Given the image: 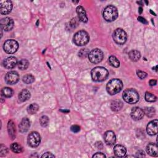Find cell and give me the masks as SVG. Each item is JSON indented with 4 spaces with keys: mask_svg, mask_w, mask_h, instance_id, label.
I'll return each instance as SVG.
<instances>
[{
    "mask_svg": "<svg viewBox=\"0 0 158 158\" xmlns=\"http://www.w3.org/2000/svg\"><path fill=\"white\" fill-rule=\"evenodd\" d=\"M145 153H144V151H142V150H140L137 153V157H145Z\"/></svg>",
    "mask_w": 158,
    "mask_h": 158,
    "instance_id": "obj_41",
    "label": "cell"
},
{
    "mask_svg": "<svg viewBox=\"0 0 158 158\" xmlns=\"http://www.w3.org/2000/svg\"><path fill=\"white\" fill-rule=\"evenodd\" d=\"M17 64V59L14 56H10L5 59L3 61V65L5 68L8 69H12Z\"/></svg>",
    "mask_w": 158,
    "mask_h": 158,
    "instance_id": "obj_16",
    "label": "cell"
},
{
    "mask_svg": "<svg viewBox=\"0 0 158 158\" xmlns=\"http://www.w3.org/2000/svg\"><path fill=\"white\" fill-rule=\"evenodd\" d=\"M38 109H39V106L37 104L32 103L27 107V112L30 114H35L38 111Z\"/></svg>",
    "mask_w": 158,
    "mask_h": 158,
    "instance_id": "obj_28",
    "label": "cell"
},
{
    "mask_svg": "<svg viewBox=\"0 0 158 158\" xmlns=\"http://www.w3.org/2000/svg\"><path fill=\"white\" fill-rule=\"evenodd\" d=\"M144 112L141 108L139 107H134L131 111L130 116L134 121H140L144 116Z\"/></svg>",
    "mask_w": 158,
    "mask_h": 158,
    "instance_id": "obj_14",
    "label": "cell"
},
{
    "mask_svg": "<svg viewBox=\"0 0 158 158\" xmlns=\"http://www.w3.org/2000/svg\"><path fill=\"white\" fill-rule=\"evenodd\" d=\"M137 74L138 77L140 79H144L147 77V74L145 72L141 71H137Z\"/></svg>",
    "mask_w": 158,
    "mask_h": 158,
    "instance_id": "obj_35",
    "label": "cell"
},
{
    "mask_svg": "<svg viewBox=\"0 0 158 158\" xmlns=\"http://www.w3.org/2000/svg\"><path fill=\"white\" fill-rule=\"evenodd\" d=\"M49 122H50V119H49L48 117L47 116H43L40 119V125L43 127L48 126Z\"/></svg>",
    "mask_w": 158,
    "mask_h": 158,
    "instance_id": "obj_33",
    "label": "cell"
},
{
    "mask_svg": "<svg viewBox=\"0 0 158 158\" xmlns=\"http://www.w3.org/2000/svg\"><path fill=\"white\" fill-rule=\"evenodd\" d=\"M109 62L111 64V65H112L114 67H119L120 66L119 61L118 60V59L116 57H115L114 56H111L109 57Z\"/></svg>",
    "mask_w": 158,
    "mask_h": 158,
    "instance_id": "obj_30",
    "label": "cell"
},
{
    "mask_svg": "<svg viewBox=\"0 0 158 158\" xmlns=\"http://www.w3.org/2000/svg\"><path fill=\"white\" fill-rule=\"evenodd\" d=\"M142 11H143V9H142V7H140V8H139V12H140V14H142Z\"/></svg>",
    "mask_w": 158,
    "mask_h": 158,
    "instance_id": "obj_44",
    "label": "cell"
},
{
    "mask_svg": "<svg viewBox=\"0 0 158 158\" xmlns=\"http://www.w3.org/2000/svg\"><path fill=\"white\" fill-rule=\"evenodd\" d=\"M22 80L26 84H30L35 81V77L31 74H27L23 77Z\"/></svg>",
    "mask_w": 158,
    "mask_h": 158,
    "instance_id": "obj_31",
    "label": "cell"
},
{
    "mask_svg": "<svg viewBox=\"0 0 158 158\" xmlns=\"http://www.w3.org/2000/svg\"><path fill=\"white\" fill-rule=\"evenodd\" d=\"M157 124L158 121L157 119L153 120L151 121L147 125L146 127V131L147 133L151 135V136H153V135H156L157 133Z\"/></svg>",
    "mask_w": 158,
    "mask_h": 158,
    "instance_id": "obj_15",
    "label": "cell"
},
{
    "mask_svg": "<svg viewBox=\"0 0 158 158\" xmlns=\"http://www.w3.org/2000/svg\"><path fill=\"white\" fill-rule=\"evenodd\" d=\"M123 107V103L120 100L113 101L111 103V108L113 111H119Z\"/></svg>",
    "mask_w": 158,
    "mask_h": 158,
    "instance_id": "obj_24",
    "label": "cell"
},
{
    "mask_svg": "<svg viewBox=\"0 0 158 158\" xmlns=\"http://www.w3.org/2000/svg\"><path fill=\"white\" fill-rule=\"evenodd\" d=\"M138 20H139L140 22H142V23H143V24H146L148 23V22L146 20V19H144V18L142 17H139L138 18Z\"/></svg>",
    "mask_w": 158,
    "mask_h": 158,
    "instance_id": "obj_42",
    "label": "cell"
},
{
    "mask_svg": "<svg viewBox=\"0 0 158 158\" xmlns=\"http://www.w3.org/2000/svg\"><path fill=\"white\" fill-rule=\"evenodd\" d=\"M104 57V54L103 51L98 49L96 48L90 51L88 54L89 61L93 64H98L102 61Z\"/></svg>",
    "mask_w": 158,
    "mask_h": 158,
    "instance_id": "obj_7",
    "label": "cell"
},
{
    "mask_svg": "<svg viewBox=\"0 0 158 158\" xmlns=\"http://www.w3.org/2000/svg\"><path fill=\"white\" fill-rule=\"evenodd\" d=\"M19 80V75L16 71H10L5 76V81L8 85H14Z\"/></svg>",
    "mask_w": 158,
    "mask_h": 158,
    "instance_id": "obj_12",
    "label": "cell"
},
{
    "mask_svg": "<svg viewBox=\"0 0 158 158\" xmlns=\"http://www.w3.org/2000/svg\"><path fill=\"white\" fill-rule=\"evenodd\" d=\"M31 95H30V93L27 90H23L20 92V93L19 94V100L20 102H25L26 101H27L29 99H30Z\"/></svg>",
    "mask_w": 158,
    "mask_h": 158,
    "instance_id": "obj_21",
    "label": "cell"
},
{
    "mask_svg": "<svg viewBox=\"0 0 158 158\" xmlns=\"http://www.w3.org/2000/svg\"><path fill=\"white\" fill-rule=\"evenodd\" d=\"M156 83H157V81L156 80H151L150 81H149V85H150V86H154V85H156Z\"/></svg>",
    "mask_w": 158,
    "mask_h": 158,
    "instance_id": "obj_43",
    "label": "cell"
},
{
    "mask_svg": "<svg viewBox=\"0 0 158 158\" xmlns=\"http://www.w3.org/2000/svg\"><path fill=\"white\" fill-rule=\"evenodd\" d=\"M30 126V121L29 120L28 118H25L22 119L19 125V131L21 133H26L27 132Z\"/></svg>",
    "mask_w": 158,
    "mask_h": 158,
    "instance_id": "obj_17",
    "label": "cell"
},
{
    "mask_svg": "<svg viewBox=\"0 0 158 158\" xmlns=\"http://www.w3.org/2000/svg\"><path fill=\"white\" fill-rule=\"evenodd\" d=\"M89 53V50L86 48L81 49V50L79 52V56H80L81 58H85L87 56H88Z\"/></svg>",
    "mask_w": 158,
    "mask_h": 158,
    "instance_id": "obj_34",
    "label": "cell"
},
{
    "mask_svg": "<svg viewBox=\"0 0 158 158\" xmlns=\"http://www.w3.org/2000/svg\"><path fill=\"white\" fill-rule=\"evenodd\" d=\"M8 133L10 137L12 140L14 139V138L16 137V127L14 123L12 121H10L8 122Z\"/></svg>",
    "mask_w": 158,
    "mask_h": 158,
    "instance_id": "obj_23",
    "label": "cell"
},
{
    "mask_svg": "<svg viewBox=\"0 0 158 158\" xmlns=\"http://www.w3.org/2000/svg\"><path fill=\"white\" fill-rule=\"evenodd\" d=\"M71 130L74 133H77L80 130V127L77 125H74L71 127Z\"/></svg>",
    "mask_w": 158,
    "mask_h": 158,
    "instance_id": "obj_38",
    "label": "cell"
},
{
    "mask_svg": "<svg viewBox=\"0 0 158 158\" xmlns=\"http://www.w3.org/2000/svg\"><path fill=\"white\" fill-rule=\"evenodd\" d=\"M2 95L6 98H10L13 95V90L9 87H5L2 90Z\"/></svg>",
    "mask_w": 158,
    "mask_h": 158,
    "instance_id": "obj_27",
    "label": "cell"
},
{
    "mask_svg": "<svg viewBox=\"0 0 158 158\" xmlns=\"http://www.w3.org/2000/svg\"><path fill=\"white\" fill-rule=\"evenodd\" d=\"M41 157L42 158H44V157H55V156L53 155L52 153H51L50 152H47L41 156Z\"/></svg>",
    "mask_w": 158,
    "mask_h": 158,
    "instance_id": "obj_39",
    "label": "cell"
},
{
    "mask_svg": "<svg viewBox=\"0 0 158 158\" xmlns=\"http://www.w3.org/2000/svg\"><path fill=\"white\" fill-rule=\"evenodd\" d=\"M112 38L117 44H124L127 40V35L123 29L119 28L114 30Z\"/></svg>",
    "mask_w": 158,
    "mask_h": 158,
    "instance_id": "obj_6",
    "label": "cell"
},
{
    "mask_svg": "<svg viewBox=\"0 0 158 158\" xmlns=\"http://www.w3.org/2000/svg\"><path fill=\"white\" fill-rule=\"evenodd\" d=\"M8 153L7 148L5 146L2 145H1V148H0V153H1V156H4Z\"/></svg>",
    "mask_w": 158,
    "mask_h": 158,
    "instance_id": "obj_37",
    "label": "cell"
},
{
    "mask_svg": "<svg viewBox=\"0 0 158 158\" xmlns=\"http://www.w3.org/2000/svg\"><path fill=\"white\" fill-rule=\"evenodd\" d=\"M29 65V62L27 60L22 59L21 60L19 61V62H18V67L19 69H20L22 71L24 70H26Z\"/></svg>",
    "mask_w": 158,
    "mask_h": 158,
    "instance_id": "obj_25",
    "label": "cell"
},
{
    "mask_svg": "<svg viewBox=\"0 0 158 158\" xmlns=\"http://www.w3.org/2000/svg\"><path fill=\"white\" fill-rule=\"evenodd\" d=\"M27 142L30 146L32 148L37 147L41 142V137L40 134L37 132H32L29 135Z\"/></svg>",
    "mask_w": 158,
    "mask_h": 158,
    "instance_id": "obj_9",
    "label": "cell"
},
{
    "mask_svg": "<svg viewBox=\"0 0 158 158\" xmlns=\"http://www.w3.org/2000/svg\"><path fill=\"white\" fill-rule=\"evenodd\" d=\"M144 114H145L149 118H153L156 114V110L154 107H145L143 110Z\"/></svg>",
    "mask_w": 158,
    "mask_h": 158,
    "instance_id": "obj_29",
    "label": "cell"
},
{
    "mask_svg": "<svg viewBox=\"0 0 158 158\" xmlns=\"http://www.w3.org/2000/svg\"><path fill=\"white\" fill-rule=\"evenodd\" d=\"M123 88L122 82L119 79L111 80L106 85V90L111 95H115L119 93Z\"/></svg>",
    "mask_w": 158,
    "mask_h": 158,
    "instance_id": "obj_1",
    "label": "cell"
},
{
    "mask_svg": "<svg viewBox=\"0 0 158 158\" xmlns=\"http://www.w3.org/2000/svg\"><path fill=\"white\" fill-rule=\"evenodd\" d=\"M145 98V100L148 102H154L157 100L156 97L153 93L149 92H146Z\"/></svg>",
    "mask_w": 158,
    "mask_h": 158,
    "instance_id": "obj_32",
    "label": "cell"
},
{
    "mask_svg": "<svg viewBox=\"0 0 158 158\" xmlns=\"http://www.w3.org/2000/svg\"><path fill=\"white\" fill-rule=\"evenodd\" d=\"M90 40L88 33L85 30H80L77 32L73 37V41L77 46H84Z\"/></svg>",
    "mask_w": 158,
    "mask_h": 158,
    "instance_id": "obj_4",
    "label": "cell"
},
{
    "mask_svg": "<svg viewBox=\"0 0 158 158\" xmlns=\"http://www.w3.org/2000/svg\"><path fill=\"white\" fill-rule=\"evenodd\" d=\"M103 16L107 22H113L118 17V9L114 6L109 5L104 9Z\"/></svg>",
    "mask_w": 158,
    "mask_h": 158,
    "instance_id": "obj_5",
    "label": "cell"
},
{
    "mask_svg": "<svg viewBox=\"0 0 158 158\" xmlns=\"http://www.w3.org/2000/svg\"><path fill=\"white\" fill-rule=\"evenodd\" d=\"M70 24H71V26L72 28H75L78 26V20H77V18L72 19V20L70 22Z\"/></svg>",
    "mask_w": 158,
    "mask_h": 158,
    "instance_id": "obj_36",
    "label": "cell"
},
{
    "mask_svg": "<svg viewBox=\"0 0 158 158\" xmlns=\"http://www.w3.org/2000/svg\"><path fill=\"white\" fill-rule=\"evenodd\" d=\"M3 48L6 53L14 54L19 48V44L17 41L14 40H8L4 43Z\"/></svg>",
    "mask_w": 158,
    "mask_h": 158,
    "instance_id": "obj_8",
    "label": "cell"
},
{
    "mask_svg": "<svg viewBox=\"0 0 158 158\" xmlns=\"http://www.w3.org/2000/svg\"><path fill=\"white\" fill-rule=\"evenodd\" d=\"M130 59L133 62L138 61L141 58V53L138 50H132L128 53Z\"/></svg>",
    "mask_w": 158,
    "mask_h": 158,
    "instance_id": "obj_22",
    "label": "cell"
},
{
    "mask_svg": "<svg viewBox=\"0 0 158 158\" xmlns=\"http://www.w3.org/2000/svg\"><path fill=\"white\" fill-rule=\"evenodd\" d=\"M11 149L15 153H21L23 151V148L18 143H14L10 146Z\"/></svg>",
    "mask_w": 158,
    "mask_h": 158,
    "instance_id": "obj_26",
    "label": "cell"
},
{
    "mask_svg": "<svg viewBox=\"0 0 158 158\" xmlns=\"http://www.w3.org/2000/svg\"><path fill=\"white\" fill-rule=\"evenodd\" d=\"M93 157H101V158H103V157H106V156L103 153H97L96 154H95L93 156Z\"/></svg>",
    "mask_w": 158,
    "mask_h": 158,
    "instance_id": "obj_40",
    "label": "cell"
},
{
    "mask_svg": "<svg viewBox=\"0 0 158 158\" xmlns=\"http://www.w3.org/2000/svg\"><path fill=\"white\" fill-rule=\"evenodd\" d=\"M146 149V152L151 156L157 157L158 156V149H157V146L156 143H151L148 144Z\"/></svg>",
    "mask_w": 158,
    "mask_h": 158,
    "instance_id": "obj_20",
    "label": "cell"
},
{
    "mask_svg": "<svg viewBox=\"0 0 158 158\" xmlns=\"http://www.w3.org/2000/svg\"><path fill=\"white\" fill-rule=\"evenodd\" d=\"M104 140L105 143L110 146L115 144L116 142V137L114 132L109 130L105 132L104 135Z\"/></svg>",
    "mask_w": 158,
    "mask_h": 158,
    "instance_id": "obj_13",
    "label": "cell"
},
{
    "mask_svg": "<svg viewBox=\"0 0 158 158\" xmlns=\"http://www.w3.org/2000/svg\"><path fill=\"white\" fill-rule=\"evenodd\" d=\"M76 12L78 15L79 19L80 21L84 22V23H86V22H88V17L86 16V11L82 6H79L76 9Z\"/></svg>",
    "mask_w": 158,
    "mask_h": 158,
    "instance_id": "obj_19",
    "label": "cell"
},
{
    "mask_svg": "<svg viewBox=\"0 0 158 158\" xmlns=\"http://www.w3.org/2000/svg\"><path fill=\"white\" fill-rule=\"evenodd\" d=\"M1 28L6 32L11 30L14 27V21L10 17L3 18L0 21Z\"/></svg>",
    "mask_w": 158,
    "mask_h": 158,
    "instance_id": "obj_11",
    "label": "cell"
},
{
    "mask_svg": "<svg viewBox=\"0 0 158 158\" xmlns=\"http://www.w3.org/2000/svg\"><path fill=\"white\" fill-rule=\"evenodd\" d=\"M92 78L95 82H103L105 80L109 75L107 70L103 67H97L91 72Z\"/></svg>",
    "mask_w": 158,
    "mask_h": 158,
    "instance_id": "obj_2",
    "label": "cell"
},
{
    "mask_svg": "<svg viewBox=\"0 0 158 158\" xmlns=\"http://www.w3.org/2000/svg\"><path fill=\"white\" fill-rule=\"evenodd\" d=\"M12 9V3L9 0H5L0 2V13L6 15L10 13Z\"/></svg>",
    "mask_w": 158,
    "mask_h": 158,
    "instance_id": "obj_10",
    "label": "cell"
},
{
    "mask_svg": "<svg viewBox=\"0 0 158 158\" xmlns=\"http://www.w3.org/2000/svg\"><path fill=\"white\" fill-rule=\"evenodd\" d=\"M126 153V148L122 145H117L114 147V153L118 157H125Z\"/></svg>",
    "mask_w": 158,
    "mask_h": 158,
    "instance_id": "obj_18",
    "label": "cell"
},
{
    "mask_svg": "<svg viewBox=\"0 0 158 158\" xmlns=\"http://www.w3.org/2000/svg\"><path fill=\"white\" fill-rule=\"evenodd\" d=\"M122 98L124 100L130 104L137 103L139 101V94L135 89H127L123 93Z\"/></svg>",
    "mask_w": 158,
    "mask_h": 158,
    "instance_id": "obj_3",
    "label": "cell"
}]
</instances>
